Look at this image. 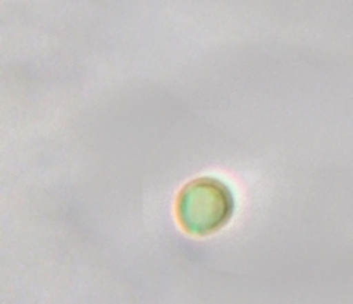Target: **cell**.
Listing matches in <instances>:
<instances>
[{
    "instance_id": "1",
    "label": "cell",
    "mask_w": 353,
    "mask_h": 304,
    "mask_svg": "<svg viewBox=\"0 0 353 304\" xmlns=\"http://www.w3.org/2000/svg\"><path fill=\"white\" fill-rule=\"evenodd\" d=\"M234 195L223 181L202 176L181 189L176 216L185 233L205 238L219 233L233 219Z\"/></svg>"
}]
</instances>
